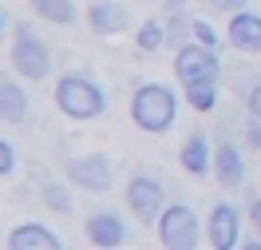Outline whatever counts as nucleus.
Instances as JSON below:
<instances>
[{
	"instance_id": "nucleus-1",
	"label": "nucleus",
	"mask_w": 261,
	"mask_h": 250,
	"mask_svg": "<svg viewBox=\"0 0 261 250\" xmlns=\"http://www.w3.org/2000/svg\"><path fill=\"white\" fill-rule=\"evenodd\" d=\"M51 100H56V107H60L67 119H75V123H83V119H99L103 111H107V92H103L91 76H83V72H67V76H60Z\"/></svg>"
},
{
	"instance_id": "nucleus-2",
	"label": "nucleus",
	"mask_w": 261,
	"mask_h": 250,
	"mask_svg": "<svg viewBox=\"0 0 261 250\" xmlns=\"http://www.w3.org/2000/svg\"><path fill=\"white\" fill-rule=\"evenodd\" d=\"M130 119L147 135H163L178 119V96L166 83H139L130 96Z\"/></svg>"
},
{
	"instance_id": "nucleus-3",
	"label": "nucleus",
	"mask_w": 261,
	"mask_h": 250,
	"mask_svg": "<svg viewBox=\"0 0 261 250\" xmlns=\"http://www.w3.org/2000/svg\"><path fill=\"white\" fill-rule=\"evenodd\" d=\"M154 226H159V242L166 250H194L198 238H202V222L186 202H170Z\"/></svg>"
},
{
	"instance_id": "nucleus-4",
	"label": "nucleus",
	"mask_w": 261,
	"mask_h": 250,
	"mask_svg": "<svg viewBox=\"0 0 261 250\" xmlns=\"http://www.w3.org/2000/svg\"><path fill=\"white\" fill-rule=\"evenodd\" d=\"M12 67H16L24 80H44V76L51 72L48 44H44L28 24H20V28H16V40H12Z\"/></svg>"
},
{
	"instance_id": "nucleus-5",
	"label": "nucleus",
	"mask_w": 261,
	"mask_h": 250,
	"mask_svg": "<svg viewBox=\"0 0 261 250\" xmlns=\"http://www.w3.org/2000/svg\"><path fill=\"white\" fill-rule=\"evenodd\" d=\"M174 76H178V83L218 80V76H222V60H218V52H214V48L190 40V44H182V48L174 52Z\"/></svg>"
},
{
	"instance_id": "nucleus-6",
	"label": "nucleus",
	"mask_w": 261,
	"mask_h": 250,
	"mask_svg": "<svg viewBox=\"0 0 261 250\" xmlns=\"http://www.w3.org/2000/svg\"><path fill=\"white\" fill-rule=\"evenodd\" d=\"M64 175H67V183H75L80 191L103 195L115 183V163L107 155H75V159H67Z\"/></svg>"
},
{
	"instance_id": "nucleus-7",
	"label": "nucleus",
	"mask_w": 261,
	"mask_h": 250,
	"mask_svg": "<svg viewBox=\"0 0 261 250\" xmlns=\"http://www.w3.org/2000/svg\"><path fill=\"white\" fill-rule=\"evenodd\" d=\"M127 207L139 222H159V215L166 211V191L154 175H135L127 183Z\"/></svg>"
},
{
	"instance_id": "nucleus-8",
	"label": "nucleus",
	"mask_w": 261,
	"mask_h": 250,
	"mask_svg": "<svg viewBox=\"0 0 261 250\" xmlns=\"http://www.w3.org/2000/svg\"><path fill=\"white\" fill-rule=\"evenodd\" d=\"M206 242L214 250H238L242 246V211L233 202H218L206 218Z\"/></svg>"
},
{
	"instance_id": "nucleus-9",
	"label": "nucleus",
	"mask_w": 261,
	"mask_h": 250,
	"mask_svg": "<svg viewBox=\"0 0 261 250\" xmlns=\"http://www.w3.org/2000/svg\"><path fill=\"white\" fill-rule=\"evenodd\" d=\"M226 40L238 52H245V56H261V12H253V8L233 12L229 28H226Z\"/></svg>"
},
{
	"instance_id": "nucleus-10",
	"label": "nucleus",
	"mask_w": 261,
	"mask_h": 250,
	"mask_svg": "<svg viewBox=\"0 0 261 250\" xmlns=\"http://www.w3.org/2000/svg\"><path fill=\"white\" fill-rule=\"evenodd\" d=\"M87 24H91L95 36H115L130 28V12L119 0H91L87 4Z\"/></svg>"
},
{
	"instance_id": "nucleus-11",
	"label": "nucleus",
	"mask_w": 261,
	"mask_h": 250,
	"mask_svg": "<svg viewBox=\"0 0 261 250\" xmlns=\"http://www.w3.org/2000/svg\"><path fill=\"white\" fill-rule=\"evenodd\" d=\"M87 242L99 250H115L127 242V226H123V218L115 215V211H95V215L87 218Z\"/></svg>"
},
{
	"instance_id": "nucleus-12",
	"label": "nucleus",
	"mask_w": 261,
	"mask_h": 250,
	"mask_svg": "<svg viewBox=\"0 0 261 250\" xmlns=\"http://www.w3.org/2000/svg\"><path fill=\"white\" fill-rule=\"evenodd\" d=\"M8 250H60V234L44 226V222H24V226H12V234L4 238Z\"/></svg>"
},
{
	"instance_id": "nucleus-13",
	"label": "nucleus",
	"mask_w": 261,
	"mask_h": 250,
	"mask_svg": "<svg viewBox=\"0 0 261 250\" xmlns=\"http://www.w3.org/2000/svg\"><path fill=\"white\" fill-rule=\"evenodd\" d=\"M178 163H182V171L194 175V179H202L206 171H214L210 135H206V131H190V135H186V143H182V151H178Z\"/></svg>"
},
{
	"instance_id": "nucleus-14",
	"label": "nucleus",
	"mask_w": 261,
	"mask_h": 250,
	"mask_svg": "<svg viewBox=\"0 0 261 250\" xmlns=\"http://www.w3.org/2000/svg\"><path fill=\"white\" fill-rule=\"evenodd\" d=\"M210 175H214L222 187H229V191L245 183V159H242V151L233 147L229 139L214 147V171H210Z\"/></svg>"
},
{
	"instance_id": "nucleus-15",
	"label": "nucleus",
	"mask_w": 261,
	"mask_h": 250,
	"mask_svg": "<svg viewBox=\"0 0 261 250\" xmlns=\"http://www.w3.org/2000/svg\"><path fill=\"white\" fill-rule=\"evenodd\" d=\"M166 44L178 52L182 44H190L194 40V20H190V8H186V0H166Z\"/></svg>"
},
{
	"instance_id": "nucleus-16",
	"label": "nucleus",
	"mask_w": 261,
	"mask_h": 250,
	"mask_svg": "<svg viewBox=\"0 0 261 250\" xmlns=\"http://www.w3.org/2000/svg\"><path fill=\"white\" fill-rule=\"evenodd\" d=\"M24 116H28V92L12 76H4V83H0V119L12 127V123H24Z\"/></svg>"
},
{
	"instance_id": "nucleus-17",
	"label": "nucleus",
	"mask_w": 261,
	"mask_h": 250,
	"mask_svg": "<svg viewBox=\"0 0 261 250\" xmlns=\"http://www.w3.org/2000/svg\"><path fill=\"white\" fill-rule=\"evenodd\" d=\"M163 44H166V20H143L139 32H135V48L143 56H154Z\"/></svg>"
},
{
	"instance_id": "nucleus-18",
	"label": "nucleus",
	"mask_w": 261,
	"mask_h": 250,
	"mask_svg": "<svg viewBox=\"0 0 261 250\" xmlns=\"http://www.w3.org/2000/svg\"><path fill=\"white\" fill-rule=\"evenodd\" d=\"M186 103L194 111H214L218 107V80H198V83H182Z\"/></svg>"
},
{
	"instance_id": "nucleus-19",
	"label": "nucleus",
	"mask_w": 261,
	"mask_h": 250,
	"mask_svg": "<svg viewBox=\"0 0 261 250\" xmlns=\"http://www.w3.org/2000/svg\"><path fill=\"white\" fill-rule=\"evenodd\" d=\"M32 8L48 24H75V0H32Z\"/></svg>"
},
{
	"instance_id": "nucleus-20",
	"label": "nucleus",
	"mask_w": 261,
	"mask_h": 250,
	"mask_svg": "<svg viewBox=\"0 0 261 250\" xmlns=\"http://www.w3.org/2000/svg\"><path fill=\"white\" fill-rule=\"evenodd\" d=\"M40 202H44L48 211H56V215H67V211H71V191H67L64 183H56V179H44V183H40Z\"/></svg>"
},
{
	"instance_id": "nucleus-21",
	"label": "nucleus",
	"mask_w": 261,
	"mask_h": 250,
	"mask_svg": "<svg viewBox=\"0 0 261 250\" xmlns=\"http://www.w3.org/2000/svg\"><path fill=\"white\" fill-rule=\"evenodd\" d=\"M0 175L4 179L16 175V147H12V139H0Z\"/></svg>"
},
{
	"instance_id": "nucleus-22",
	"label": "nucleus",
	"mask_w": 261,
	"mask_h": 250,
	"mask_svg": "<svg viewBox=\"0 0 261 250\" xmlns=\"http://www.w3.org/2000/svg\"><path fill=\"white\" fill-rule=\"evenodd\" d=\"M194 40L206 44V48H218V32H214L210 20H194Z\"/></svg>"
},
{
	"instance_id": "nucleus-23",
	"label": "nucleus",
	"mask_w": 261,
	"mask_h": 250,
	"mask_svg": "<svg viewBox=\"0 0 261 250\" xmlns=\"http://www.w3.org/2000/svg\"><path fill=\"white\" fill-rule=\"evenodd\" d=\"M245 111L261 119V80H253V83H249V92H245Z\"/></svg>"
},
{
	"instance_id": "nucleus-24",
	"label": "nucleus",
	"mask_w": 261,
	"mask_h": 250,
	"mask_svg": "<svg viewBox=\"0 0 261 250\" xmlns=\"http://www.w3.org/2000/svg\"><path fill=\"white\" fill-rule=\"evenodd\" d=\"M206 4H210L214 12H229V16H233V12H242L249 0H206Z\"/></svg>"
},
{
	"instance_id": "nucleus-25",
	"label": "nucleus",
	"mask_w": 261,
	"mask_h": 250,
	"mask_svg": "<svg viewBox=\"0 0 261 250\" xmlns=\"http://www.w3.org/2000/svg\"><path fill=\"white\" fill-rule=\"evenodd\" d=\"M245 143L253 151H261V119L257 116H249V127H245Z\"/></svg>"
},
{
	"instance_id": "nucleus-26",
	"label": "nucleus",
	"mask_w": 261,
	"mask_h": 250,
	"mask_svg": "<svg viewBox=\"0 0 261 250\" xmlns=\"http://www.w3.org/2000/svg\"><path fill=\"white\" fill-rule=\"evenodd\" d=\"M249 222L253 231H261V199H249Z\"/></svg>"
},
{
	"instance_id": "nucleus-27",
	"label": "nucleus",
	"mask_w": 261,
	"mask_h": 250,
	"mask_svg": "<svg viewBox=\"0 0 261 250\" xmlns=\"http://www.w3.org/2000/svg\"><path fill=\"white\" fill-rule=\"evenodd\" d=\"M143 4H147V0H143Z\"/></svg>"
}]
</instances>
